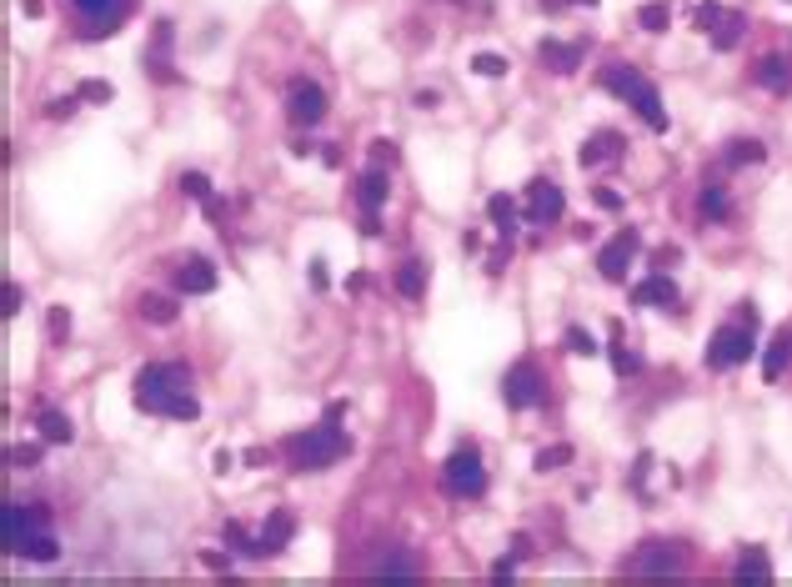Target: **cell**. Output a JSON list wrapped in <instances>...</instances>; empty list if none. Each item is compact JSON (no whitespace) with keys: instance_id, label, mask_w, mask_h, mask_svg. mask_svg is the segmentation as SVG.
<instances>
[{"instance_id":"6da1fadb","label":"cell","mask_w":792,"mask_h":587,"mask_svg":"<svg viewBox=\"0 0 792 587\" xmlns=\"http://www.w3.org/2000/svg\"><path fill=\"white\" fill-rule=\"evenodd\" d=\"M131 407L146 412V417H171V422H196L201 417V402L191 392V372L176 367V362L141 367L136 382H131Z\"/></svg>"},{"instance_id":"7a4b0ae2","label":"cell","mask_w":792,"mask_h":587,"mask_svg":"<svg viewBox=\"0 0 792 587\" xmlns=\"http://www.w3.org/2000/svg\"><path fill=\"white\" fill-rule=\"evenodd\" d=\"M341 412H346V402H331L326 417H321L316 427L286 437L291 472H321V467H331V462H341V457L351 452V437L341 432Z\"/></svg>"},{"instance_id":"3957f363","label":"cell","mask_w":792,"mask_h":587,"mask_svg":"<svg viewBox=\"0 0 792 587\" xmlns=\"http://www.w3.org/2000/svg\"><path fill=\"white\" fill-rule=\"evenodd\" d=\"M602 86L617 96V101H627L652 131H667V111H662V96H657V86L637 71V66H622V61H612V66H602Z\"/></svg>"},{"instance_id":"277c9868","label":"cell","mask_w":792,"mask_h":587,"mask_svg":"<svg viewBox=\"0 0 792 587\" xmlns=\"http://www.w3.org/2000/svg\"><path fill=\"white\" fill-rule=\"evenodd\" d=\"M442 487H447V497H457V502L482 497V492H487L482 452H477V447H457V452L447 457V467H442Z\"/></svg>"},{"instance_id":"5b68a950","label":"cell","mask_w":792,"mask_h":587,"mask_svg":"<svg viewBox=\"0 0 792 587\" xmlns=\"http://www.w3.org/2000/svg\"><path fill=\"white\" fill-rule=\"evenodd\" d=\"M752 332H757V327H747V322L717 327L712 342H707V367H712V372H732V367H742V362L757 352V337H752Z\"/></svg>"},{"instance_id":"8992f818","label":"cell","mask_w":792,"mask_h":587,"mask_svg":"<svg viewBox=\"0 0 792 587\" xmlns=\"http://www.w3.org/2000/svg\"><path fill=\"white\" fill-rule=\"evenodd\" d=\"M81 16V41H111L131 16V0H71Z\"/></svg>"},{"instance_id":"52a82bcc","label":"cell","mask_w":792,"mask_h":587,"mask_svg":"<svg viewBox=\"0 0 792 587\" xmlns=\"http://www.w3.org/2000/svg\"><path fill=\"white\" fill-rule=\"evenodd\" d=\"M502 402L512 412H532L547 402V377L537 372V362H512L507 377H502Z\"/></svg>"},{"instance_id":"ba28073f","label":"cell","mask_w":792,"mask_h":587,"mask_svg":"<svg viewBox=\"0 0 792 587\" xmlns=\"http://www.w3.org/2000/svg\"><path fill=\"white\" fill-rule=\"evenodd\" d=\"M391 181L386 166H366L356 176V201H361V236H381V201H386Z\"/></svg>"},{"instance_id":"9c48e42d","label":"cell","mask_w":792,"mask_h":587,"mask_svg":"<svg viewBox=\"0 0 792 587\" xmlns=\"http://www.w3.org/2000/svg\"><path fill=\"white\" fill-rule=\"evenodd\" d=\"M286 116H291V126H321L326 121V91L316 86V81H306V76H296L291 86H286Z\"/></svg>"},{"instance_id":"30bf717a","label":"cell","mask_w":792,"mask_h":587,"mask_svg":"<svg viewBox=\"0 0 792 587\" xmlns=\"http://www.w3.org/2000/svg\"><path fill=\"white\" fill-rule=\"evenodd\" d=\"M562 211H567V191L557 181L537 176L527 186V226H552V221H562Z\"/></svg>"},{"instance_id":"8fae6325","label":"cell","mask_w":792,"mask_h":587,"mask_svg":"<svg viewBox=\"0 0 792 587\" xmlns=\"http://www.w3.org/2000/svg\"><path fill=\"white\" fill-rule=\"evenodd\" d=\"M637 251H642V236H637V231H617V236L597 251L602 281H627V266L637 261Z\"/></svg>"},{"instance_id":"7c38bea8","label":"cell","mask_w":792,"mask_h":587,"mask_svg":"<svg viewBox=\"0 0 792 587\" xmlns=\"http://www.w3.org/2000/svg\"><path fill=\"white\" fill-rule=\"evenodd\" d=\"M0 517H6V552H11V557H21V552H26V537L51 522L46 507H21V502H6V512H0Z\"/></svg>"},{"instance_id":"4fadbf2b","label":"cell","mask_w":792,"mask_h":587,"mask_svg":"<svg viewBox=\"0 0 792 587\" xmlns=\"http://www.w3.org/2000/svg\"><path fill=\"white\" fill-rule=\"evenodd\" d=\"M176 291H181V297H211V291H216V266L206 256H186L176 266Z\"/></svg>"},{"instance_id":"5bb4252c","label":"cell","mask_w":792,"mask_h":587,"mask_svg":"<svg viewBox=\"0 0 792 587\" xmlns=\"http://www.w3.org/2000/svg\"><path fill=\"white\" fill-rule=\"evenodd\" d=\"M171 46H176V31H171V21H156V41H151V51H146V71L156 76V81H181L176 76V66H171Z\"/></svg>"},{"instance_id":"9a60e30c","label":"cell","mask_w":792,"mask_h":587,"mask_svg":"<svg viewBox=\"0 0 792 587\" xmlns=\"http://www.w3.org/2000/svg\"><path fill=\"white\" fill-rule=\"evenodd\" d=\"M622 151H627V141L617 136V131H592L587 141H582V151H577V161L582 166H612V161H622Z\"/></svg>"},{"instance_id":"2e32d148","label":"cell","mask_w":792,"mask_h":587,"mask_svg":"<svg viewBox=\"0 0 792 587\" xmlns=\"http://www.w3.org/2000/svg\"><path fill=\"white\" fill-rule=\"evenodd\" d=\"M632 302H637V307H662V312H667V307H677L682 297H677V281H672L667 271H652L647 281L632 286Z\"/></svg>"},{"instance_id":"e0dca14e","label":"cell","mask_w":792,"mask_h":587,"mask_svg":"<svg viewBox=\"0 0 792 587\" xmlns=\"http://www.w3.org/2000/svg\"><path fill=\"white\" fill-rule=\"evenodd\" d=\"M677 567H682V557H677L672 542H647L632 557V572H642V577H662V572H677Z\"/></svg>"},{"instance_id":"ac0fdd59","label":"cell","mask_w":792,"mask_h":587,"mask_svg":"<svg viewBox=\"0 0 792 587\" xmlns=\"http://www.w3.org/2000/svg\"><path fill=\"white\" fill-rule=\"evenodd\" d=\"M36 432H41V442H46V447H71V442H76L71 417H66V412H56V407H41V412H36Z\"/></svg>"},{"instance_id":"d6986e66","label":"cell","mask_w":792,"mask_h":587,"mask_svg":"<svg viewBox=\"0 0 792 587\" xmlns=\"http://www.w3.org/2000/svg\"><path fill=\"white\" fill-rule=\"evenodd\" d=\"M256 537H261V557H276V552H286V542L296 537V517H291V512H271Z\"/></svg>"},{"instance_id":"ffe728a7","label":"cell","mask_w":792,"mask_h":587,"mask_svg":"<svg viewBox=\"0 0 792 587\" xmlns=\"http://www.w3.org/2000/svg\"><path fill=\"white\" fill-rule=\"evenodd\" d=\"M537 61L552 71V76H572L582 66V46H562V41H542L537 46Z\"/></svg>"},{"instance_id":"44dd1931","label":"cell","mask_w":792,"mask_h":587,"mask_svg":"<svg viewBox=\"0 0 792 587\" xmlns=\"http://www.w3.org/2000/svg\"><path fill=\"white\" fill-rule=\"evenodd\" d=\"M752 76H757V86L772 91V96H787V91H792V66H787L782 56H762Z\"/></svg>"},{"instance_id":"7402d4cb","label":"cell","mask_w":792,"mask_h":587,"mask_svg":"<svg viewBox=\"0 0 792 587\" xmlns=\"http://www.w3.org/2000/svg\"><path fill=\"white\" fill-rule=\"evenodd\" d=\"M787 362H792V332L782 327V332H777V337L767 342V357H762V377H767V382H777V377L787 372Z\"/></svg>"},{"instance_id":"603a6c76","label":"cell","mask_w":792,"mask_h":587,"mask_svg":"<svg viewBox=\"0 0 792 587\" xmlns=\"http://www.w3.org/2000/svg\"><path fill=\"white\" fill-rule=\"evenodd\" d=\"M396 291H402L407 302H422V291H427V266H422L417 256H407L402 266H396Z\"/></svg>"},{"instance_id":"cb8c5ba5","label":"cell","mask_w":792,"mask_h":587,"mask_svg":"<svg viewBox=\"0 0 792 587\" xmlns=\"http://www.w3.org/2000/svg\"><path fill=\"white\" fill-rule=\"evenodd\" d=\"M732 577H737V582H772V562H767V552H762V547H747V552L737 557Z\"/></svg>"},{"instance_id":"d4e9b609","label":"cell","mask_w":792,"mask_h":587,"mask_svg":"<svg viewBox=\"0 0 792 587\" xmlns=\"http://www.w3.org/2000/svg\"><path fill=\"white\" fill-rule=\"evenodd\" d=\"M21 557H31V562H56V557H61V542H56L51 522H46V527H36V532L26 537V552H21Z\"/></svg>"},{"instance_id":"484cf974","label":"cell","mask_w":792,"mask_h":587,"mask_svg":"<svg viewBox=\"0 0 792 587\" xmlns=\"http://www.w3.org/2000/svg\"><path fill=\"white\" fill-rule=\"evenodd\" d=\"M487 216H492V226H497V236H512L517 231V201L512 196H487Z\"/></svg>"},{"instance_id":"4316f807","label":"cell","mask_w":792,"mask_h":587,"mask_svg":"<svg viewBox=\"0 0 792 587\" xmlns=\"http://www.w3.org/2000/svg\"><path fill=\"white\" fill-rule=\"evenodd\" d=\"M371 577H417V562L407 552H386L371 562Z\"/></svg>"},{"instance_id":"83f0119b","label":"cell","mask_w":792,"mask_h":587,"mask_svg":"<svg viewBox=\"0 0 792 587\" xmlns=\"http://www.w3.org/2000/svg\"><path fill=\"white\" fill-rule=\"evenodd\" d=\"M767 161V146L762 141H727V166H762Z\"/></svg>"},{"instance_id":"f1b7e54d","label":"cell","mask_w":792,"mask_h":587,"mask_svg":"<svg viewBox=\"0 0 792 587\" xmlns=\"http://www.w3.org/2000/svg\"><path fill=\"white\" fill-rule=\"evenodd\" d=\"M742 31H747V16H742V11H727V21L712 31V46H717V51H732V46L742 41Z\"/></svg>"},{"instance_id":"f546056e","label":"cell","mask_w":792,"mask_h":587,"mask_svg":"<svg viewBox=\"0 0 792 587\" xmlns=\"http://www.w3.org/2000/svg\"><path fill=\"white\" fill-rule=\"evenodd\" d=\"M612 372H617V377H637V372H642V357L622 342V332H612Z\"/></svg>"},{"instance_id":"4dcf8cb0","label":"cell","mask_w":792,"mask_h":587,"mask_svg":"<svg viewBox=\"0 0 792 587\" xmlns=\"http://www.w3.org/2000/svg\"><path fill=\"white\" fill-rule=\"evenodd\" d=\"M141 317H146L151 327H171V322H176V302H171V297H141Z\"/></svg>"},{"instance_id":"1f68e13d","label":"cell","mask_w":792,"mask_h":587,"mask_svg":"<svg viewBox=\"0 0 792 587\" xmlns=\"http://www.w3.org/2000/svg\"><path fill=\"white\" fill-rule=\"evenodd\" d=\"M226 547H231V552H241V557H256V562H261V537H251L241 522H226Z\"/></svg>"},{"instance_id":"d6a6232c","label":"cell","mask_w":792,"mask_h":587,"mask_svg":"<svg viewBox=\"0 0 792 587\" xmlns=\"http://www.w3.org/2000/svg\"><path fill=\"white\" fill-rule=\"evenodd\" d=\"M667 21H672V11L662 6V0H647V6L637 11V26H642L647 36H662V31H667Z\"/></svg>"},{"instance_id":"836d02e7","label":"cell","mask_w":792,"mask_h":587,"mask_svg":"<svg viewBox=\"0 0 792 587\" xmlns=\"http://www.w3.org/2000/svg\"><path fill=\"white\" fill-rule=\"evenodd\" d=\"M472 71H477L482 81H502V76H507L512 66H507V56H492V51H477V56H472Z\"/></svg>"},{"instance_id":"e575fe53","label":"cell","mask_w":792,"mask_h":587,"mask_svg":"<svg viewBox=\"0 0 792 587\" xmlns=\"http://www.w3.org/2000/svg\"><path fill=\"white\" fill-rule=\"evenodd\" d=\"M562 347H567L572 357H597V342H592L587 327H567V332H562Z\"/></svg>"},{"instance_id":"d590c367","label":"cell","mask_w":792,"mask_h":587,"mask_svg":"<svg viewBox=\"0 0 792 587\" xmlns=\"http://www.w3.org/2000/svg\"><path fill=\"white\" fill-rule=\"evenodd\" d=\"M181 191H186L191 201H201V206H211V201H216V196H211V181H206L201 171H186V176H181Z\"/></svg>"},{"instance_id":"8d00e7d4","label":"cell","mask_w":792,"mask_h":587,"mask_svg":"<svg viewBox=\"0 0 792 587\" xmlns=\"http://www.w3.org/2000/svg\"><path fill=\"white\" fill-rule=\"evenodd\" d=\"M702 216H707V221H722V216H727V191H722V186H702Z\"/></svg>"},{"instance_id":"74e56055","label":"cell","mask_w":792,"mask_h":587,"mask_svg":"<svg viewBox=\"0 0 792 587\" xmlns=\"http://www.w3.org/2000/svg\"><path fill=\"white\" fill-rule=\"evenodd\" d=\"M567 462H572V447H542L532 472H552V467H567Z\"/></svg>"},{"instance_id":"f35d334b","label":"cell","mask_w":792,"mask_h":587,"mask_svg":"<svg viewBox=\"0 0 792 587\" xmlns=\"http://www.w3.org/2000/svg\"><path fill=\"white\" fill-rule=\"evenodd\" d=\"M46 322H51V342H66V337H71V312H66V307H51Z\"/></svg>"},{"instance_id":"ab89813d","label":"cell","mask_w":792,"mask_h":587,"mask_svg":"<svg viewBox=\"0 0 792 587\" xmlns=\"http://www.w3.org/2000/svg\"><path fill=\"white\" fill-rule=\"evenodd\" d=\"M6 462H11V467H36V462H41V447H36V442H21V447L6 452Z\"/></svg>"},{"instance_id":"60d3db41","label":"cell","mask_w":792,"mask_h":587,"mask_svg":"<svg viewBox=\"0 0 792 587\" xmlns=\"http://www.w3.org/2000/svg\"><path fill=\"white\" fill-rule=\"evenodd\" d=\"M507 261H512V236H502V246L487 256V271H492V276H502V271H507Z\"/></svg>"},{"instance_id":"b9f144b4","label":"cell","mask_w":792,"mask_h":587,"mask_svg":"<svg viewBox=\"0 0 792 587\" xmlns=\"http://www.w3.org/2000/svg\"><path fill=\"white\" fill-rule=\"evenodd\" d=\"M201 562L211 572H231V552H221V547H201Z\"/></svg>"},{"instance_id":"7bdbcfd3","label":"cell","mask_w":792,"mask_h":587,"mask_svg":"<svg viewBox=\"0 0 792 587\" xmlns=\"http://www.w3.org/2000/svg\"><path fill=\"white\" fill-rule=\"evenodd\" d=\"M116 91L106 86V81H81V101H111Z\"/></svg>"},{"instance_id":"ee69618b","label":"cell","mask_w":792,"mask_h":587,"mask_svg":"<svg viewBox=\"0 0 792 587\" xmlns=\"http://www.w3.org/2000/svg\"><path fill=\"white\" fill-rule=\"evenodd\" d=\"M396 161V146L391 141H371V166H391Z\"/></svg>"},{"instance_id":"f6af8a7d","label":"cell","mask_w":792,"mask_h":587,"mask_svg":"<svg viewBox=\"0 0 792 587\" xmlns=\"http://www.w3.org/2000/svg\"><path fill=\"white\" fill-rule=\"evenodd\" d=\"M597 206H602V211H622V196H617L612 186H597Z\"/></svg>"},{"instance_id":"bcb514c9","label":"cell","mask_w":792,"mask_h":587,"mask_svg":"<svg viewBox=\"0 0 792 587\" xmlns=\"http://www.w3.org/2000/svg\"><path fill=\"white\" fill-rule=\"evenodd\" d=\"M512 572H517V557H502V562H492V582H512Z\"/></svg>"},{"instance_id":"7dc6e473","label":"cell","mask_w":792,"mask_h":587,"mask_svg":"<svg viewBox=\"0 0 792 587\" xmlns=\"http://www.w3.org/2000/svg\"><path fill=\"white\" fill-rule=\"evenodd\" d=\"M76 101H81V96H66V101H51V106H46V116H56V121H61V116H71V111H76Z\"/></svg>"},{"instance_id":"c3c4849f","label":"cell","mask_w":792,"mask_h":587,"mask_svg":"<svg viewBox=\"0 0 792 587\" xmlns=\"http://www.w3.org/2000/svg\"><path fill=\"white\" fill-rule=\"evenodd\" d=\"M512 557H517V562H527V557H532V537H527V532H517V537H512Z\"/></svg>"},{"instance_id":"681fc988","label":"cell","mask_w":792,"mask_h":587,"mask_svg":"<svg viewBox=\"0 0 792 587\" xmlns=\"http://www.w3.org/2000/svg\"><path fill=\"white\" fill-rule=\"evenodd\" d=\"M211 462H216V472H221V477H226V472H231V467H236V452H226V447H221V452H216V457H211Z\"/></svg>"},{"instance_id":"f907efd6","label":"cell","mask_w":792,"mask_h":587,"mask_svg":"<svg viewBox=\"0 0 792 587\" xmlns=\"http://www.w3.org/2000/svg\"><path fill=\"white\" fill-rule=\"evenodd\" d=\"M21 312V286H6V317Z\"/></svg>"},{"instance_id":"816d5d0a","label":"cell","mask_w":792,"mask_h":587,"mask_svg":"<svg viewBox=\"0 0 792 587\" xmlns=\"http://www.w3.org/2000/svg\"><path fill=\"white\" fill-rule=\"evenodd\" d=\"M311 286H316V291L326 286V261H311Z\"/></svg>"},{"instance_id":"f5cc1de1","label":"cell","mask_w":792,"mask_h":587,"mask_svg":"<svg viewBox=\"0 0 792 587\" xmlns=\"http://www.w3.org/2000/svg\"><path fill=\"white\" fill-rule=\"evenodd\" d=\"M462 251H467V256H472V251H482V236H477V231H467V236H462Z\"/></svg>"},{"instance_id":"db71d44e","label":"cell","mask_w":792,"mask_h":587,"mask_svg":"<svg viewBox=\"0 0 792 587\" xmlns=\"http://www.w3.org/2000/svg\"><path fill=\"white\" fill-rule=\"evenodd\" d=\"M266 457H271V452H266V447H251V452H246V467H261V462H266Z\"/></svg>"},{"instance_id":"11a10c76","label":"cell","mask_w":792,"mask_h":587,"mask_svg":"<svg viewBox=\"0 0 792 587\" xmlns=\"http://www.w3.org/2000/svg\"><path fill=\"white\" fill-rule=\"evenodd\" d=\"M21 11H26V16H46V6H41V0H21Z\"/></svg>"},{"instance_id":"9f6ffc18","label":"cell","mask_w":792,"mask_h":587,"mask_svg":"<svg viewBox=\"0 0 792 587\" xmlns=\"http://www.w3.org/2000/svg\"><path fill=\"white\" fill-rule=\"evenodd\" d=\"M572 6H597V0H572Z\"/></svg>"}]
</instances>
